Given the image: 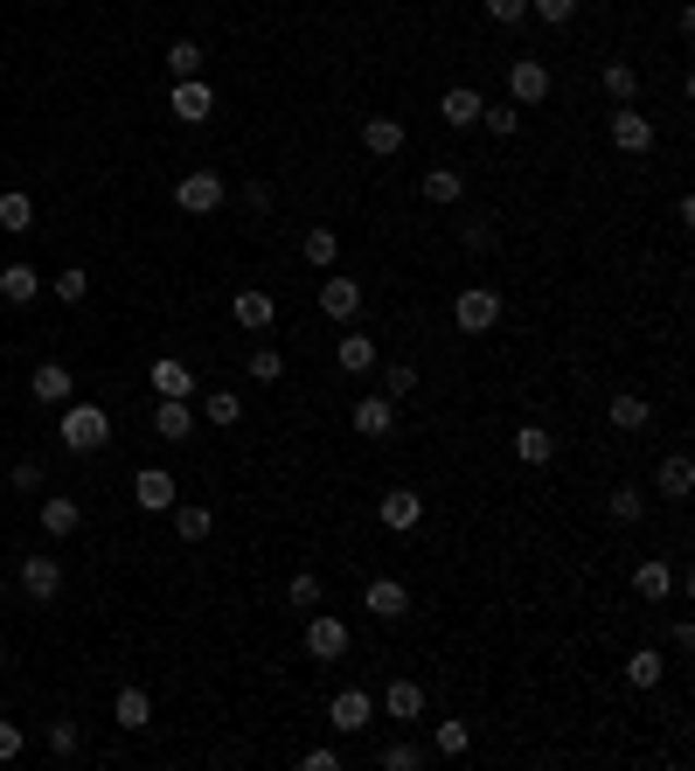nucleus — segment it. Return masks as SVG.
I'll list each match as a JSON object with an SVG mask.
<instances>
[{"instance_id":"obj_1","label":"nucleus","mask_w":695,"mask_h":771,"mask_svg":"<svg viewBox=\"0 0 695 771\" xmlns=\"http://www.w3.org/2000/svg\"><path fill=\"white\" fill-rule=\"evenodd\" d=\"M63 445H70V453H105V445H111V418L98 403H63Z\"/></svg>"},{"instance_id":"obj_2","label":"nucleus","mask_w":695,"mask_h":771,"mask_svg":"<svg viewBox=\"0 0 695 771\" xmlns=\"http://www.w3.org/2000/svg\"><path fill=\"white\" fill-rule=\"evenodd\" d=\"M223 195H230V188H223L216 167H188L181 188H175V202H181L188 216H216V209H223Z\"/></svg>"},{"instance_id":"obj_3","label":"nucleus","mask_w":695,"mask_h":771,"mask_svg":"<svg viewBox=\"0 0 695 771\" xmlns=\"http://www.w3.org/2000/svg\"><path fill=\"white\" fill-rule=\"evenodd\" d=\"M453 320H459V334H494L501 327V292L494 286H466L453 299Z\"/></svg>"},{"instance_id":"obj_4","label":"nucleus","mask_w":695,"mask_h":771,"mask_svg":"<svg viewBox=\"0 0 695 771\" xmlns=\"http://www.w3.org/2000/svg\"><path fill=\"white\" fill-rule=\"evenodd\" d=\"M167 111H175L181 125H209V119H216V91H209V77H181L175 91H167Z\"/></svg>"},{"instance_id":"obj_5","label":"nucleus","mask_w":695,"mask_h":771,"mask_svg":"<svg viewBox=\"0 0 695 771\" xmlns=\"http://www.w3.org/2000/svg\"><path fill=\"white\" fill-rule=\"evenodd\" d=\"M327 723L341 730V737H362V730L375 723V695H369V688H341V695L327 702Z\"/></svg>"},{"instance_id":"obj_6","label":"nucleus","mask_w":695,"mask_h":771,"mask_svg":"<svg viewBox=\"0 0 695 771\" xmlns=\"http://www.w3.org/2000/svg\"><path fill=\"white\" fill-rule=\"evenodd\" d=\"M375 521H383L390 535H410L424 521V494H410V486H390L383 501H375Z\"/></svg>"},{"instance_id":"obj_7","label":"nucleus","mask_w":695,"mask_h":771,"mask_svg":"<svg viewBox=\"0 0 695 771\" xmlns=\"http://www.w3.org/2000/svg\"><path fill=\"white\" fill-rule=\"evenodd\" d=\"M508 98L515 105H542V98H550V63H542V56H515V63H508Z\"/></svg>"},{"instance_id":"obj_8","label":"nucleus","mask_w":695,"mask_h":771,"mask_svg":"<svg viewBox=\"0 0 695 771\" xmlns=\"http://www.w3.org/2000/svg\"><path fill=\"white\" fill-rule=\"evenodd\" d=\"M307 653H313V661H341V653H348V626H341V618H334V612H313L307 618Z\"/></svg>"},{"instance_id":"obj_9","label":"nucleus","mask_w":695,"mask_h":771,"mask_svg":"<svg viewBox=\"0 0 695 771\" xmlns=\"http://www.w3.org/2000/svg\"><path fill=\"white\" fill-rule=\"evenodd\" d=\"M362 612H375L383 626H397V618H410V591L397 585V577H369V591H362Z\"/></svg>"},{"instance_id":"obj_10","label":"nucleus","mask_w":695,"mask_h":771,"mask_svg":"<svg viewBox=\"0 0 695 771\" xmlns=\"http://www.w3.org/2000/svg\"><path fill=\"white\" fill-rule=\"evenodd\" d=\"M133 507L167 515V507H175V473H167V466H140V473H133Z\"/></svg>"},{"instance_id":"obj_11","label":"nucleus","mask_w":695,"mask_h":771,"mask_svg":"<svg viewBox=\"0 0 695 771\" xmlns=\"http://www.w3.org/2000/svg\"><path fill=\"white\" fill-rule=\"evenodd\" d=\"M612 146H619V154H647V146H654V119H647V111H633V105H619L612 111Z\"/></svg>"},{"instance_id":"obj_12","label":"nucleus","mask_w":695,"mask_h":771,"mask_svg":"<svg viewBox=\"0 0 695 771\" xmlns=\"http://www.w3.org/2000/svg\"><path fill=\"white\" fill-rule=\"evenodd\" d=\"M22 591L35 598V605H49V598L63 591V563L56 556H22Z\"/></svg>"},{"instance_id":"obj_13","label":"nucleus","mask_w":695,"mask_h":771,"mask_svg":"<svg viewBox=\"0 0 695 771\" xmlns=\"http://www.w3.org/2000/svg\"><path fill=\"white\" fill-rule=\"evenodd\" d=\"M230 313H237V327H251V334H265L272 320H278V299L265 292V286H243L237 299H230Z\"/></svg>"},{"instance_id":"obj_14","label":"nucleus","mask_w":695,"mask_h":771,"mask_svg":"<svg viewBox=\"0 0 695 771\" xmlns=\"http://www.w3.org/2000/svg\"><path fill=\"white\" fill-rule=\"evenodd\" d=\"M355 431H362V438H390V431H397V397H383V389L362 397L355 403Z\"/></svg>"},{"instance_id":"obj_15","label":"nucleus","mask_w":695,"mask_h":771,"mask_svg":"<svg viewBox=\"0 0 695 771\" xmlns=\"http://www.w3.org/2000/svg\"><path fill=\"white\" fill-rule=\"evenodd\" d=\"M362 146H369L375 160L404 154V119H390V111H369V119H362Z\"/></svg>"},{"instance_id":"obj_16","label":"nucleus","mask_w":695,"mask_h":771,"mask_svg":"<svg viewBox=\"0 0 695 771\" xmlns=\"http://www.w3.org/2000/svg\"><path fill=\"white\" fill-rule=\"evenodd\" d=\"M321 313L327 320H355V313H362V286H355V278H327L321 272Z\"/></svg>"},{"instance_id":"obj_17","label":"nucleus","mask_w":695,"mask_h":771,"mask_svg":"<svg viewBox=\"0 0 695 771\" xmlns=\"http://www.w3.org/2000/svg\"><path fill=\"white\" fill-rule=\"evenodd\" d=\"M633 591H640L647 605H661V598H674V563H661V556L633 563Z\"/></svg>"},{"instance_id":"obj_18","label":"nucleus","mask_w":695,"mask_h":771,"mask_svg":"<svg viewBox=\"0 0 695 771\" xmlns=\"http://www.w3.org/2000/svg\"><path fill=\"white\" fill-rule=\"evenodd\" d=\"M480 111H487V98H480V91H466V84H453V91L439 98V119L459 125V133H466V125H480Z\"/></svg>"},{"instance_id":"obj_19","label":"nucleus","mask_w":695,"mask_h":771,"mask_svg":"<svg viewBox=\"0 0 695 771\" xmlns=\"http://www.w3.org/2000/svg\"><path fill=\"white\" fill-rule=\"evenodd\" d=\"M111 723H119V730H154V695H146V688H119Z\"/></svg>"},{"instance_id":"obj_20","label":"nucleus","mask_w":695,"mask_h":771,"mask_svg":"<svg viewBox=\"0 0 695 771\" xmlns=\"http://www.w3.org/2000/svg\"><path fill=\"white\" fill-rule=\"evenodd\" d=\"M383 716H390V723H418V716H424V688H418V682H390V688H383Z\"/></svg>"},{"instance_id":"obj_21","label":"nucleus","mask_w":695,"mask_h":771,"mask_svg":"<svg viewBox=\"0 0 695 771\" xmlns=\"http://www.w3.org/2000/svg\"><path fill=\"white\" fill-rule=\"evenodd\" d=\"M654 486H661V501H688V486H695V459H688V453H668V459H661V473H654Z\"/></svg>"},{"instance_id":"obj_22","label":"nucleus","mask_w":695,"mask_h":771,"mask_svg":"<svg viewBox=\"0 0 695 771\" xmlns=\"http://www.w3.org/2000/svg\"><path fill=\"white\" fill-rule=\"evenodd\" d=\"M35 403H49V410H63L70 403V389H77V383H70V369L63 362H43V369H35Z\"/></svg>"},{"instance_id":"obj_23","label":"nucleus","mask_w":695,"mask_h":771,"mask_svg":"<svg viewBox=\"0 0 695 771\" xmlns=\"http://www.w3.org/2000/svg\"><path fill=\"white\" fill-rule=\"evenodd\" d=\"M424 202H439V209H453V202L466 195V174H459V167H424Z\"/></svg>"},{"instance_id":"obj_24","label":"nucleus","mask_w":695,"mask_h":771,"mask_svg":"<svg viewBox=\"0 0 695 771\" xmlns=\"http://www.w3.org/2000/svg\"><path fill=\"white\" fill-rule=\"evenodd\" d=\"M167 515H175V535H181V542H209V529H216V507H202V501L167 507Z\"/></svg>"},{"instance_id":"obj_25","label":"nucleus","mask_w":695,"mask_h":771,"mask_svg":"<svg viewBox=\"0 0 695 771\" xmlns=\"http://www.w3.org/2000/svg\"><path fill=\"white\" fill-rule=\"evenodd\" d=\"M154 431H160V438H188V431H195V410H188V397H160V403H154Z\"/></svg>"},{"instance_id":"obj_26","label":"nucleus","mask_w":695,"mask_h":771,"mask_svg":"<svg viewBox=\"0 0 695 771\" xmlns=\"http://www.w3.org/2000/svg\"><path fill=\"white\" fill-rule=\"evenodd\" d=\"M299 251H307V265H313V272H334V257H341V237H334L327 222H313V230L299 237Z\"/></svg>"},{"instance_id":"obj_27","label":"nucleus","mask_w":695,"mask_h":771,"mask_svg":"<svg viewBox=\"0 0 695 771\" xmlns=\"http://www.w3.org/2000/svg\"><path fill=\"white\" fill-rule=\"evenodd\" d=\"M515 459H522V466H550V459H556V438H550L542 424H522V431H515Z\"/></svg>"},{"instance_id":"obj_28","label":"nucleus","mask_w":695,"mask_h":771,"mask_svg":"<svg viewBox=\"0 0 695 771\" xmlns=\"http://www.w3.org/2000/svg\"><path fill=\"white\" fill-rule=\"evenodd\" d=\"M77 529H84V507L77 501H43V535L63 542V535H77Z\"/></svg>"},{"instance_id":"obj_29","label":"nucleus","mask_w":695,"mask_h":771,"mask_svg":"<svg viewBox=\"0 0 695 771\" xmlns=\"http://www.w3.org/2000/svg\"><path fill=\"white\" fill-rule=\"evenodd\" d=\"M35 292H43V272H35V265H8V272H0V299H14V306H28Z\"/></svg>"},{"instance_id":"obj_30","label":"nucleus","mask_w":695,"mask_h":771,"mask_svg":"<svg viewBox=\"0 0 695 771\" xmlns=\"http://www.w3.org/2000/svg\"><path fill=\"white\" fill-rule=\"evenodd\" d=\"M0 230H8V237L35 230V202L22 195V188H8V195H0Z\"/></svg>"},{"instance_id":"obj_31","label":"nucleus","mask_w":695,"mask_h":771,"mask_svg":"<svg viewBox=\"0 0 695 771\" xmlns=\"http://www.w3.org/2000/svg\"><path fill=\"white\" fill-rule=\"evenodd\" d=\"M334 362H341L348 375H369V369H375V341H369V334H341V348H334Z\"/></svg>"},{"instance_id":"obj_32","label":"nucleus","mask_w":695,"mask_h":771,"mask_svg":"<svg viewBox=\"0 0 695 771\" xmlns=\"http://www.w3.org/2000/svg\"><path fill=\"white\" fill-rule=\"evenodd\" d=\"M202 63H209V49H202L195 35H181V43L167 49V70H175V84H181V77H202Z\"/></svg>"},{"instance_id":"obj_33","label":"nucleus","mask_w":695,"mask_h":771,"mask_svg":"<svg viewBox=\"0 0 695 771\" xmlns=\"http://www.w3.org/2000/svg\"><path fill=\"white\" fill-rule=\"evenodd\" d=\"M154 389H160V397H195V375H188L175 354H160V362H154Z\"/></svg>"},{"instance_id":"obj_34","label":"nucleus","mask_w":695,"mask_h":771,"mask_svg":"<svg viewBox=\"0 0 695 771\" xmlns=\"http://www.w3.org/2000/svg\"><path fill=\"white\" fill-rule=\"evenodd\" d=\"M661 674H668V661L654 647H640V653H626V682L633 688H661Z\"/></svg>"},{"instance_id":"obj_35","label":"nucleus","mask_w":695,"mask_h":771,"mask_svg":"<svg viewBox=\"0 0 695 771\" xmlns=\"http://www.w3.org/2000/svg\"><path fill=\"white\" fill-rule=\"evenodd\" d=\"M202 410H209L216 431H230V424L243 418V397H237V389H202Z\"/></svg>"},{"instance_id":"obj_36","label":"nucleus","mask_w":695,"mask_h":771,"mask_svg":"<svg viewBox=\"0 0 695 771\" xmlns=\"http://www.w3.org/2000/svg\"><path fill=\"white\" fill-rule=\"evenodd\" d=\"M375 764H383V771H424L431 750L424 744H383V750H375Z\"/></svg>"},{"instance_id":"obj_37","label":"nucleus","mask_w":695,"mask_h":771,"mask_svg":"<svg viewBox=\"0 0 695 771\" xmlns=\"http://www.w3.org/2000/svg\"><path fill=\"white\" fill-rule=\"evenodd\" d=\"M606 98L633 105V98H640V70H633V63H606Z\"/></svg>"},{"instance_id":"obj_38","label":"nucleus","mask_w":695,"mask_h":771,"mask_svg":"<svg viewBox=\"0 0 695 771\" xmlns=\"http://www.w3.org/2000/svg\"><path fill=\"white\" fill-rule=\"evenodd\" d=\"M647 418H654L647 397H633V389H619V397H612V424H619V431H640Z\"/></svg>"},{"instance_id":"obj_39","label":"nucleus","mask_w":695,"mask_h":771,"mask_svg":"<svg viewBox=\"0 0 695 771\" xmlns=\"http://www.w3.org/2000/svg\"><path fill=\"white\" fill-rule=\"evenodd\" d=\"M466 744H474L466 723H431V750H439V758H466Z\"/></svg>"},{"instance_id":"obj_40","label":"nucleus","mask_w":695,"mask_h":771,"mask_svg":"<svg viewBox=\"0 0 695 771\" xmlns=\"http://www.w3.org/2000/svg\"><path fill=\"white\" fill-rule=\"evenodd\" d=\"M77 750H84V723H70V716H63V723H49V758H63V764H70Z\"/></svg>"},{"instance_id":"obj_41","label":"nucleus","mask_w":695,"mask_h":771,"mask_svg":"<svg viewBox=\"0 0 695 771\" xmlns=\"http://www.w3.org/2000/svg\"><path fill=\"white\" fill-rule=\"evenodd\" d=\"M606 507H612V521H640L647 515V494H640V486H612Z\"/></svg>"},{"instance_id":"obj_42","label":"nucleus","mask_w":695,"mask_h":771,"mask_svg":"<svg viewBox=\"0 0 695 771\" xmlns=\"http://www.w3.org/2000/svg\"><path fill=\"white\" fill-rule=\"evenodd\" d=\"M480 119H487V133H494V140H515V125H522V105H487Z\"/></svg>"},{"instance_id":"obj_43","label":"nucleus","mask_w":695,"mask_h":771,"mask_svg":"<svg viewBox=\"0 0 695 771\" xmlns=\"http://www.w3.org/2000/svg\"><path fill=\"white\" fill-rule=\"evenodd\" d=\"M49 286H56V299H63V306H77V299L91 292V272H77V265H70V272H56Z\"/></svg>"},{"instance_id":"obj_44","label":"nucleus","mask_w":695,"mask_h":771,"mask_svg":"<svg viewBox=\"0 0 695 771\" xmlns=\"http://www.w3.org/2000/svg\"><path fill=\"white\" fill-rule=\"evenodd\" d=\"M286 375V354L278 348H251V383H278Z\"/></svg>"},{"instance_id":"obj_45","label":"nucleus","mask_w":695,"mask_h":771,"mask_svg":"<svg viewBox=\"0 0 695 771\" xmlns=\"http://www.w3.org/2000/svg\"><path fill=\"white\" fill-rule=\"evenodd\" d=\"M410 389H418V369H410V362H390V369H383V397H397V403H404Z\"/></svg>"},{"instance_id":"obj_46","label":"nucleus","mask_w":695,"mask_h":771,"mask_svg":"<svg viewBox=\"0 0 695 771\" xmlns=\"http://www.w3.org/2000/svg\"><path fill=\"white\" fill-rule=\"evenodd\" d=\"M286 598H292V605H299V612H321V577H313V570H299V577H292V591H286Z\"/></svg>"},{"instance_id":"obj_47","label":"nucleus","mask_w":695,"mask_h":771,"mask_svg":"<svg viewBox=\"0 0 695 771\" xmlns=\"http://www.w3.org/2000/svg\"><path fill=\"white\" fill-rule=\"evenodd\" d=\"M487 22H494V28H515V22H529V0H487Z\"/></svg>"},{"instance_id":"obj_48","label":"nucleus","mask_w":695,"mask_h":771,"mask_svg":"<svg viewBox=\"0 0 695 771\" xmlns=\"http://www.w3.org/2000/svg\"><path fill=\"white\" fill-rule=\"evenodd\" d=\"M529 14H536V22H550V28H563L577 14V0H529Z\"/></svg>"},{"instance_id":"obj_49","label":"nucleus","mask_w":695,"mask_h":771,"mask_svg":"<svg viewBox=\"0 0 695 771\" xmlns=\"http://www.w3.org/2000/svg\"><path fill=\"white\" fill-rule=\"evenodd\" d=\"M28 750V737H22V723H0V764H14Z\"/></svg>"},{"instance_id":"obj_50","label":"nucleus","mask_w":695,"mask_h":771,"mask_svg":"<svg viewBox=\"0 0 695 771\" xmlns=\"http://www.w3.org/2000/svg\"><path fill=\"white\" fill-rule=\"evenodd\" d=\"M299 764H307V771H341V750H334V744H313Z\"/></svg>"},{"instance_id":"obj_51","label":"nucleus","mask_w":695,"mask_h":771,"mask_svg":"<svg viewBox=\"0 0 695 771\" xmlns=\"http://www.w3.org/2000/svg\"><path fill=\"white\" fill-rule=\"evenodd\" d=\"M459 243H466V251H494V222H466Z\"/></svg>"},{"instance_id":"obj_52","label":"nucleus","mask_w":695,"mask_h":771,"mask_svg":"<svg viewBox=\"0 0 695 771\" xmlns=\"http://www.w3.org/2000/svg\"><path fill=\"white\" fill-rule=\"evenodd\" d=\"M14 486H22V494H43V466L22 459V466H14Z\"/></svg>"},{"instance_id":"obj_53","label":"nucleus","mask_w":695,"mask_h":771,"mask_svg":"<svg viewBox=\"0 0 695 771\" xmlns=\"http://www.w3.org/2000/svg\"><path fill=\"white\" fill-rule=\"evenodd\" d=\"M243 202H251V209H272V181H243Z\"/></svg>"}]
</instances>
